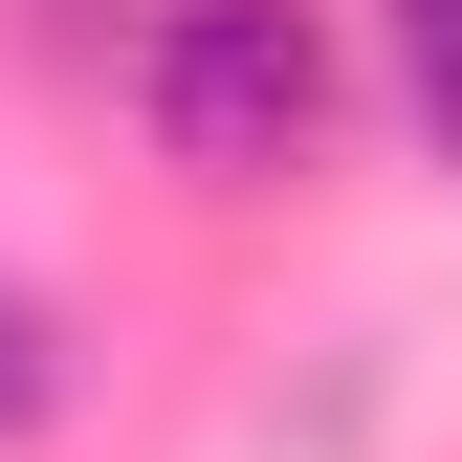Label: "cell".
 I'll use <instances>...</instances> for the list:
<instances>
[{"mask_svg":"<svg viewBox=\"0 0 462 462\" xmlns=\"http://www.w3.org/2000/svg\"><path fill=\"white\" fill-rule=\"evenodd\" d=\"M44 396H67V374H44V309H23V286H0V440H23Z\"/></svg>","mask_w":462,"mask_h":462,"instance_id":"3957f363","label":"cell"},{"mask_svg":"<svg viewBox=\"0 0 462 462\" xmlns=\"http://www.w3.org/2000/svg\"><path fill=\"white\" fill-rule=\"evenodd\" d=\"M374 23H396V88H419V133L462 154V0H374Z\"/></svg>","mask_w":462,"mask_h":462,"instance_id":"7a4b0ae2","label":"cell"},{"mask_svg":"<svg viewBox=\"0 0 462 462\" xmlns=\"http://www.w3.org/2000/svg\"><path fill=\"white\" fill-rule=\"evenodd\" d=\"M133 110H154L177 177H286V154L330 133V23L309 0H154Z\"/></svg>","mask_w":462,"mask_h":462,"instance_id":"6da1fadb","label":"cell"}]
</instances>
